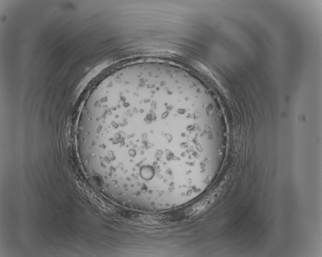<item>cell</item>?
Wrapping results in <instances>:
<instances>
[{"label":"cell","mask_w":322,"mask_h":257,"mask_svg":"<svg viewBox=\"0 0 322 257\" xmlns=\"http://www.w3.org/2000/svg\"><path fill=\"white\" fill-rule=\"evenodd\" d=\"M204 96L164 73L124 72L105 82L77 125L88 179L132 210L168 209L193 197L216 172L226 133Z\"/></svg>","instance_id":"obj_1"}]
</instances>
